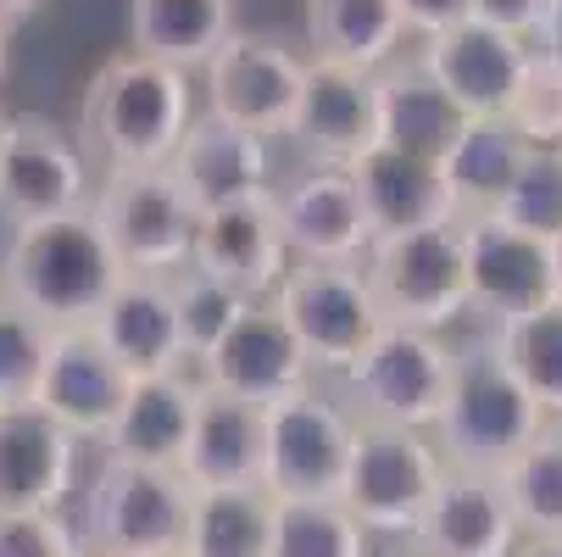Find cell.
Returning <instances> with one entry per match:
<instances>
[{
    "instance_id": "cell-1",
    "label": "cell",
    "mask_w": 562,
    "mask_h": 557,
    "mask_svg": "<svg viewBox=\"0 0 562 557\" xmlns=\"http://www.w3.org/2000/svg\"><path fill=\"white\" fill-rule=\"evenodd\" d=\"M201 118L190 73L123 51L95 67L85 107H78V145L101 174L112 168H168Z\"/></svg>"
},
{
    "instance_id": "cell-2",
    "label": "cell",
    "mask_w": 562,
    "mask_h": 557,
    "mask_svg": "<svg viewBox=\"0 0 562 557\" xmlns=\"http://www.w3.org/2000/svg\"><path fill=\"white\" fill-rule=\"evenodd\" d=\"M0 268H7V296L18 307L40 312L50 330L95 324L101 301L128 274L106 241L95 207L12 229L7 252H0Z\"/></svg>"
},
{
    "instance_id": "cell-3",
    "label": "cell",
    "mask_w": 562,
    "mask_h": 557,
    "mask_svg": "<svg viewBox=\"0 0 562 557\" xmlns=\"http://www.w3.org/2000/svg\"><path fill=\"white\" fill-rule=\"evenodd\" d=\"M546 424H551L546 408L529 396V385L513 374V363L502 357L496 335L462 341V346H457L451 402H446L440 424L429 430L451 468L502 474Z\"/></svg>"
},
{
    "instance_id": "cell-4",
    "label": "cell",
    "mask_w": 562,
    "mask_h": 557,
    "mask_svg": "<svg viewBox=\"0 0 562 557\" xmlns=\"http://www.w3.org/2000/svg\"><path fill=\"white\" fill-rule=\"evenodd\" d=\"M190 508L195 486L184 480V468H156L101 452L78 535L101 557H184Z\"/></svg>"
},
{
    "instance_id": "cell-5",
    "label": "cell",
    "mask_w": 562,
    "mask_h": 557,
    "mask_svg": "<svg viewBox=\"0 0 562 557\" xmlns=\"http://www.w3.org/2000/svg\"><path fill=\"white\" fill-rule=\"evenodd\" d=\"M457 379V346L440 330L413 324H379V335L362 346V357L340 374L351 413L368 424H407L435 430Z\"/></svg>"
},
{
    "instance_id": "cell-6",
    "label": "cell",
    "mask_w": 562,
    "mask_h": 557,
    "mask_svg": "<svg viewBox=\"0 0 562 557\" xmlns=\"http://www.w3.org/2000/svg\"><path fill=\"white\" fill-rule=\"evenodd\" d=\"M362 274L379 296L384 324H413V330H451L457 318L473 312L468 301V246H462V218L407 234H373L362 257Z\"/></svg>"
},
{
    "instance_id": "cell-7",
    "label": "cell",
    "mask_w": 562,
    "mask_h": 557,
    "mask_svg": "<svg viewBox=\"0 0 562 557\" xmlns=\"http://www.w3.org/2000/svg\"><path fill=\"white\" fill-rule=\"evenodd\" d=\"M90 207L128 274H179L195 263L201 207L173 168H112L95 179Z\"/></svg>"
},
{
    "instance_id": "cell-8",
    "label": "cell",
    "mask_w": 562,
    "mask_h": 557,
    "mask_svg": "<svg viewBox=\"0 0 562 557\" xmlns=\"http://www.w3.org/2000/svg\"><path fill=\"white\" fill-rule=\"evenodd\" d=\"M446 452L435 446L429 430H407V424H357V446H351V468H346V491L340 502L390 541H407L429 508V497L446 480Z\"/></svg>"
},
{
    "instance_id": "cell-9",
    "label": "cell",
    "mask_w": 562,
    "mask_h": 557,
    "mask_svg": "<svg viewBox=\"0 0 562 557\" xmlns=\"http://www.w3.org/2000/svg\"><path fill=\"white\" fill-rule=\"evenodd\" d=\"M273 307L290 318L317 374H346L384 324L362 263H290Z\"/></svg>"
},
{
    "instance_id": "cell-10",
    "label": "cell",
    "mask_w": 562,
    "mask_h": 557,
    "mask_svg": "<svg viewBox=\"0 0 562 557\" xmlns=\"http://www.w3.org/2000/svg\"><path fill=\"white\" fill-rule=\"evenodd\" d=\"M357 413L317 385L284 396L268 408V474L262 486L279 502H312V497H340L346 468L357 446Z\"/></svg>"
},
{
    "instance_id": "cell-11",
    "label": "cell",
    "mask_w": 562,
    "mask_h": 557,
    "mask_svg": "<svg viewBox=\"0 0 562 557\" xmlns=\"http://www.w3.org/2000/svg\"><path fill=\"white\" fill-rule=\"evenodd\" d=\"M301 85H306V62L290 45L234 29L217 45V56L201 67V112L239 123L262 140H279L295 123Z\"/></svg>"
},
{
    "instance_id": "cell-12",
    "label": "cell",
    "mask_w": 562,
    "mask_h": 557,
    "mask_svg": "<svg viewBox=\"0 0 562 557\" xmlns=\"http://www.w3.org/2000/svg\"><path fill=\"white\" fill-rule=\"evenodd\" d=\"M95 201L90 151L40 112H12L7 156H0V218L12 229L85 212Z\"/></svg>"
},
{
    "instance_id": "cell-13",
    "label": "cell",
    "mask_w": 562,
    "mask_h": 557,
    "mask_svg": "<svg viewBox=\"0 0 562 557\" xmlns=\"http://www.w3.org/2000/svg\"><path fill=\"white\" fill-rule=\"evenodd\" d=\"M462 246H468V301L479 318L507 324V318L557 301V257L540 234L513 229L496 212H473L462 218Z\"/></svg>"
},
{
    "instance_id": "cell-14",
    "label": "cell",
    "mask_w": 562,
    "mask_h": 557,
    "mask_svg": "<svg viewBox=\"0 0 562 557\" xmlns=\"http://www.w3.org/2000/svg\"><path fill=\"white\" fill-rule=\"evenodd\" d=\"M195 374L228 396H246V402L257 408H273L284 402V396L306 390L312 385V357L301 346V335L290 330V318L268 301H251L246 312H239V324L195 363Z\"/></svg>"
},
{
    "instance_id": "cell-15",
    "label": "cell",
    "mask_w": 562,
    "mask_h": 557,
    "mask_svg": "<svg viewBox=\"0 0 562 557\" xmlns=\"http://www.w3.org/2000/svg\"><path fill=\"white\" fill-rule=\"evenodd\" d=\"M290 140L329 168H351L357 156H368L384 140L379 123V73L351 67V62H329L312 56L306 62V85H301V107L290 123Z\"/></svg>"
},
{
    "instance_id": "cell-16",
    "label": "cell",
    "mask_w": 562,
    "mask_h": 557,
    "mask_svg": "<svg viewBox=\"0 0 562 557\" xmlns=\"http://www.w3.org/2000/svg\"><path fill=\"white\" fill-rule=\"evenodd\" d=\"M529 51H535V40L468 18L435 40H418L413 56L468 118H502L513 90H518V73H524Z\"/></svg>"
},
{
    "instance_id": "cell-17",
    "label": "cell",
    "mask_w": 562,
    "mask_h": 557,
    "mask_svg": "<svg viewBox=\"0 0 562 557\" xmlns=\"http://www.w3.org/2000/svg\"><path fill=\"white\" fill-rule=\"evenodd\" d=\"M273 190L206 207L201 229H195V268L228 279L251 301H268L279 290V279L290 274V263H295L290 241H284V223H279V196Z\"/></svg>"
},
{
    "instance_id": "cell-18",
    "label": "cell",
    "mask_w": 562,
    "mask_h": 557,
    "mask_svg": "<svg viewBox=\"0 0 562 557\" xmlns=\"http://www.w3.org/2000/svg\"><path fill=\"white\" fill-rule=\"evenodd\" d=\"M279 223L295 263H362L373 246V218L351 168L312 163L301 179L279 185Z\"/></svg>"
},
{
    "instance_id": "cell-19",
    "label": "cell",
    "mask_w": 562,
    "mask_h": 557,
    "mask_svg": "<svg viewBox=\"0 0 562 557\" xmlns=\"http://www.w3.org/2000/svg\"><path fill=\"white\" fill-rule=\"evenodd\" d=\"M128 385L134 374L101 346V335L90 324L78 330H56L50 341V363L40 379V408L50 419H61L78 441H106L123 402H128Z\"/></svg>"
},
{
    "instance_id": "cell-20",
    "label": "cell",
    "mask_w": 562,
    "mask_h": 557,
    "mask_svg": "<svg viewBox=\"0 0 562 557\" xmlns=\"http://www.w3.org/2000/svg\"><path fill=\"white\" fill-rule=\"evenodd\" d=\"M78 435L40 402L0 408V513H61L72 497Z\"/></svg>"
},
{
    "instance_id": "cell-21",
    "label": "cell",
    "mask_w": 562,
    "mask_h": 557,
    "mask_svg": "<svg viewBox=\"0 0 562 557\" xmlns=\"http://www.w3.org/2000/svg\"><path fill=\"white\" fill-rule=\"evenodd\" d=\"M518 541L524 530L502 480L496 474H468V468H446L418 530L407 535V546H418L424 557H513Z\"/></svg>"
},
{
    "instance_id": "cell-22",
    "label": "cell",
    "mask_w": 562,
    "mask_h": 557,
    "mask_svg": "<svg viewBox=\"0 0 562 557\" xmlns=\"http://www.w3.org/2000/svg\"><path fill=\"white\" fill-rule=\"evenodd\" d=\"M101 346L134 374H173L190 368L184 324H179V301H173V274H123L112 296L101 301L95 324Z\"/></svg>"
},
{
    "instance_id": "cell-23",
    "label": "cell",
    "mask_w": 562,
    "mask_h": 557,
    "mask_svg": "<svg viewBox=\"0 0 562 557\" xmlns=\"http://www.w3.org/2000/svg\"><path fill=\"white\" fill-rule=\"evenodd\" d=\"M179 468L195 491L262 486V474H268V408L201 379V408H195L190 452H184Z\"/></svg>"
},
{
    "instance_id": "cell-24",
    "label": "cell",
    "mask_w": 562,
    "mask_h": 557,
    "mask_svg": "<svg viewBox=\"0 0 562 557\" xmlns=\"http://www.w3.org/2000/svg\"><path fill=\"white\" fill-rule=\"evenodd\" d=\"M168 168L179 174V185L190 190V201L201 212L239 201V196H268L273 190V140L201 112Z\"/></svg>"
},
{
    "instance_id": "cell-25",
    "label": "cell",
    "mask_w": 562,
    "mask_h": 557,
    "mask_svg": "<svg viewBox=\"0 0 562 557\" xmlns=\"http://www.w3.org/2000/svg\"><path fill=\"white\" fill-rule=\"evenodd\" d=\"M351 179H357L362 207L373 218V234H407V229H435V223L462 218L451 179H446V163H429V156L373 145L368 156L351 163Z\"/></svg>"
},
{
    "instance_id": "cell-26",
    "label": "cell",
    "mask_w": 562,
    "mask_h": 557,
    "mask_svg": "<svg viewBox=\"0 0 562 557\" xmlns=\"http://www.w3.org/2000/svg\"><path fill=\"white\" fill-rule=\"evenodd\" d=\"M195 408H201V374H190V368L145 374V379L128 385V402H123L112 435L101 441V452L106 457H128V463L179 468L184 452H190Z\"/></svg>"
},
{
    "instance_id": "cell-27",
    "label": "cell",
    "mask_w": 562,
    "mask_h": 557,
    "mask_svg": "<svg viewBox=\"0 0 562 557\" xmlns=\"http://www.w3.org/2000/svg\"><path fill=\"white\" fill-rule=\"evenodd\" d=\"M379 123H384L379 145L446 163L462 140V129H468V112L424 73L418 56H407V62L395 56L390 67H379Z\"/></svg>"
},
{
    "instance_id": "cell-28",
    "label": "cell",
    "mask_w": 562,
    "mask_h": 557,
    "mask_svg": "<svg viewBox=\"0 0 562 557\" xmlns=\"http://www.w3.org/2000/svg\"><path fill=\"white\" fill-rule=\"evenodd\" d=\"M128 34L139 56H156L179 73H201L234 34V0H134Z\"/></svg>"
},
{
    "instance_id": "cell-29",
    "label": "cell",
    "mask_w": 562,
    "mask_h": 557,
    "mask_svg": "<svg viewBox=\"0 0 562 557\" xmlns=\"http://www.w3.org/2000/svg\"><path fill=\"white\" fill-rule=\"evenodd\" d=\"M306 40L312 56L379 73L407 45V23L395 0H306Z\"/></svg>"
},
{
    "instance_id": "cell-30",
    "label": "cell",
    "mask_w": 562,
    "mask_h": 557,
    "mask_svg": "<svg viewBox=\"0 0 562 557\" xmlns=\"http://www.w3.org/2000/svg\"><path fill=\"white\" fill-rule=\"evenodd\" d=\"M535 145L507 123V118H468L457 151L446 156V179H451V196H457V212L473 218V212H496L502 196L513 190L524 156Z\"/></svg>"
},
{
    "instance_id": "cell-31",
    "label": "cell",
    "mask_w": 562,
    "mask_h": 557,
    "mask_svg": "<svg viewBox=\"0 0 562 557\" xmlns=\"http://www.w3.org/2000/svg\"><path fill=\"white\" fill-rule=\"evenodd\" d=\"M273 519L279 497L268 486L195 491L184 557H273Z\"/></svg>"
},
{
    "instance_id": "cell-32",
    "label": "cell",
    "mask_w": 562,
    "mask_h": 557,
    "mask_svg": "<svg viewBox=\"0 0 562 557\" xmlns=\"http://www.w3.org/2000/svg\"><path fill=\"white\" fill-rule=\"evenodd\" d=\"M496 480L524 535H562V419H551Z\"/></svg>"
},
{
    "instance_id": "cell-33",
    "label": "cell",
    "mask_w": 562,
    "mask_h": 557,
    "mask_svg": "<svg viewBox=\"0 0 562 557\" xmlns=\"http://www.w3.org/2000/svg\"><path fill=\"white\" fill-rule=\"evenodd\" d=\"M491 335L513 363V374L529 385V396L546 408V419H562V301L491 324Z\"/></svg>"
},
{
    "instance_id": "cell-34",
    "label": "cell",
    "mask_w": 562,
    "mask_h": 557,
    "mask_svg": "<svg viewBox=\"0 0 562 557\" xmlns=\"http://www.w3.org/2000/svg\"><path fill=\"white\" fill-rule=\"evenodd\" d=\"M368 524L340 497L279 502L273 519V557H368Z\"/></svg>"
},
{
    "instance_id": "cell-35",
    "label": "cell",
    "mask_w": 562,
    "mask_h": 557,
    "mask_svg": "<svg viewBox=\"0 0 562 557\" xmlns=\"http://www.w3.org/2000/svg\"><path fill=\"white\" fill-rule=\"evenodd\" d=\"M173 301H179V324H184V346H190V368L239 324V312L251 307L246 290H234L228 279L206 274V268H179L173 274Z\"/></svg>"
},
{
    "instance_id": "cell-36",
    "label": "cell",
    "mask_w": 562,
    "mask_h": 557,
    "mask_svg": "<svg viewBox=\"0 0 562 557\" xmlns=\"http://www.w3.org/2000/svg\"><path fill=\"white\" fill-rule=\"evenodd\" d=\"M56 330L40 312L18 307L12 296H0V408L12 402H40V379L50 363Z\"/></svg>"
},
{
    "instance_id": "cell-37",
    "label": "cell",
    "mask_w": 562,
    "mask_h": 557,
    "mask_svg": "<svg viewBox=\"0 0 562 557\" xmlns=\"http://www.w3.org/2000/svg\"><path fill=\"white\" fill-rule=\"evenodd\" d=\"M535 151H562V56L535 45L524 73H518V90L502 112Z\"/></svg>"
},
{
    "instance_id": "cell-38",
    "label": "cell",
    "mask_w": 562,
    "mask_h": 557,
    "mask_svg": "<svg viewBox=\"0 0 562 557\" xmlns=\"http://www.w3.org/2000/svg\"><path fill=\"white\" fill-rule=\"evenodd\" d=\"M496 218L540 234V241H557L562 234V151H529L524 156V168H518L513 190L502 196Z\"/></svg>"
},
{
    "instance_id": "cell-39",
    "label": "cell",
    "mask_w": 562,
    "mask_h": 557,
    "mask_svg": "<svg viewBox=\"0 0 562 557\" xmlns=\"http://www.w3.org/2000/svg\"><path fill=\"white\" fill-rule=\"evenodd\" d=\"M78 535L61 513H0V557H78Z\"/></svg>"
},
{
    "instance_id": "cell-40",
    "label": "cell",
    "mask_w": 562,
    "mask_h": 557,
    "mask_svg": "<svg viewBox=\"0 0 562 557\" xmlns=\"http://www.w3.org/2000/svg\"><path fill=\"white\" fill-rule=\"evenodd\" d=\"M395 7H401V23H407L413 40H435L473 18V0H395Z\"/></svg>"
},
{
    "instance_id": "cell-41",
    "label": "cell",
    "mask_w": 562,
    "mask_h": 557,
    "mask_svg": "<svg viewBox=\"0 0 562 557\" xmlns=\"http://www.w3.org/2000/svg\"><path fill=\"white\" fill-rule=\"evenodd\" d=\"M473 18L535 40V34H540V18H546V0H473Z\"/></svg>"
},
{
    "instance_id": "cell-42",
    "label": "cell",
    "mask_w": 562,
    "mask_h": 557,
    "mask_svg": "<svg viewBox=\"0 0 562 557\" xmlns=\"http://www.w3.org/2000/svg\"><path fill=\"white\" fill-rule=\"evenodd\" d=\"M535 45H546V51H557V56H562V0H546V18H540Z\"/></svg>"
},
{
    "instance_id": "cell-43",
    "label": "cell",
    "mask_w": 562,
    "mask_h": 557,
    "mask_svg": "<svg viewBox=\"0 0 562 557\" xmlns=\"http://www.w3.org/2000/svg\"><path fill=\"white\" fill-rule=\"evenodd\" d=\"M513 557H562V535H524Z\"/></svg>"
},
{
    "instance_id": "cell-44",
    "label": "cell",
    "mask_w": 562,
    "mask_h": 557,
    "mask_svg": "<svg viewBox=\"0 0 562 557\" xmlns=\"http://www.w3.org/2000/svg\"><path fill=\"white\" fill-rule=\"evenodd\" d=\"M34 12H40V0H0V23H7V29L29 23Z\"/></svg>"
},
{
    "instance_id": "cell-45",
    "label": "cell",
    "mask_w": 562,
    "mask_h": 557,
    "mask_svg": "<svg viewBox=\"0 0 562 557\" xmlns=\"http://www.w3.org/2000/svg\"><path fill=\"white\" fill-rule=\"evenodd\" d=\"M551 257H557V301H562V234L551 241Z\"/></svg>"
},
{
    "instance_id": "cell-46",
    "label": "cell",
    "mask_w": 562,
    "mask_h": 557,
    "mask_svg": "<svg viewBox=\"0 0 562 557\" xmlns=\"http://www.w3.org/2000/svg\"><path fill=\"white\" fill-rule=\"evenodd\" d=\"M7 45H12V29L0 23V78H7Z\"/></svg>"
},
{
    "instance_id": "cell-47",
    "label": "cell",
    "mask_w": 562,
    "mask_h": 557,
    "mask_svg": "<svg viewBox=\"0 0 562 557\" xmlns=\"http://www.w3.org/2000/svg\"><path fill=\"white\" fill-rule=\"evenodd\" d=\"M7 134H12V112H0V156H7Z\"/></svg>"
},
{
    "instance_id": "cell-48",
    "label": "cell",
    "mask_w": 562,
    "mask_h": 557,
    "mask_svg": "<svg viewBox=\"0 0 562 557\" xmlns=\"http://www.w3.org/2000/svg\"><path fill=\"white\" fill-rule=\"evenodd\" d=\"M390 557H424V552H418V546H407V552H390Z\"/></svg>"
},
{
    "instance_id": "cell-49",
    "label": "cell",
    "mask_w": 562,
    "mask_h": 557,
    "mask_svg": "<svg viewBox=\"0 0 562 557\" xmlns=\"http://www.w3.org/2000/svg\"><path fill=\"white\" fill-rule=\"evenodd\" d=\"M0 296H7V268H0Z\"/></svg>"
},
{
    "instance_id": "cell-50",
    "label": "cell",
    "mask_w": 562,
    "mask_h": 557,
    "mask_svg": "<svg viewBox=\"0 0 562 557\" xmlns=\"http://www.w3.org/2000/svg\"><path fill=\"white\" fill-rule=\"evenodd\" d=\"M78 557H101V552H90V546H85V552H78Z\"/></svg>"
}]
</instances>
